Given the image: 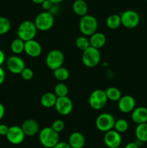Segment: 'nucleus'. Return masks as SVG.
<instances>
[{
    "label": "nucleus",
    "mask_w": 147,
    "mask_h": 148,
    "mask_svg": "<svg viewBox=\"0 0 147 148\" xmlns=\"http://www.w3.org/2000/svg\"><path fill=\"white\" fill-rule=\"evenodd\" d=\"M59 133L51 128L45 127L39 132V141L46 148H53L59 142Z\"/></svg>",
    "instance_id": "nucleus-1"
},
{
    "label": "nucleus",
    "mask_w": 147,
    "mask_h": 148,
    "mask_svg": "<svg viewBox=\"0 0 147 148\" xmlns=\"http://www.w3.org/2000/svg\"><path fill=\"white\" fill-rule=\"evenodd\" d=\"M79 27L83 36H90L97 32L98 22L94 16L86 14L81 17Z\"/></svg>",
    "instance_id": "nucleus-2"
},
{
    "label": "nucleus",
    "mask_w": 147,
    "mask_h": 148,
    "mask_svg": "<svg viewBox=\"0 0 147 148\" xmlns=\"http://www.w3.org/2000/svg\"><path fill=\"white\" fill-rule=\"evenodd\" d=\"M37 30V29L34 22L31 20H25L19 25L17 31V36L24 42L33 40L35 37Z\"/></svg>",
    "instance_id": "nucleus-3"
},
{
    "label": "nucleus",
    "mask_w": 147,
    "mask_h": 148,
    "mask_svg": "<svg viewBox=\"0 0 147 148\" xmlns=\"http://www.w3.org/2000/svg\"><path fill=\"white\" fill-rule=\"evenodd\" d=\"M82 60L84 64L87 67H95L99 64L101 60V54L99 49L89 46L86 50L83 51Z\"/></svg>",
    "instance_id": "nucleus-4"
},
{
    "label": "nucleus",
    "mask_w": 147,
    "mask_h": 148,
    "mask_svg": "<svg viewBox=\"0 0 147 148\" xmlns=\"http://www.w3.org/2000/svg\"><path fill=\"white\" fill-rule=\"evenodd\" d=\"M34 23L37 30L47 31L53 26L54 16L49 11L42 12L36 16Z\"/></svg>",
    "instance_id": "nucleus-5"
},
{
    "label": "nucleus",
    "mask_w": 147,
    "mask_h": 148,
    "mask_svg": "<svg viewBox=\"0 0 147 148\" xmlns=\"http://www.w3.org/2000/svg\"><path fill=\"white\" fill-rule=\"evenodd\" d=\"M105 90L97 89L91 92L89 97V104L94 110H100L105 106L108 103Z\"/></svg>",
    "instance_id": "nucleus-6"
},
{
    "label": "nucleus",
    "mask_w": 147,
    "mask_h": 148,
    "mask_svg": "<svg viewBox=\"0 0 147 148\" xmlns=\"http://www.w3.org/2000/svg\"><path fill=\"white\" fill-rule=\"evenodd\" d=\"M115 119V117L110 113H103L97 117L95 125L99 131L107 132L114 129Z\"/></svg>",
    "instance_id": "nucleus-7"
},
{
    "label": "nucleus",
    "mask_w": 147,
    "mask_h": 148,
    "mask_svg": "<svg viewBox=\"0 0 147 148\" xmlns=\"http://www.w3.org/2000/svg\"><path fill=\"white\" fill-rule=\"evenodd\" d=\"M121 25L128 29H133L140 23V16L137 12L133 10L124 11L120 14Z\"/></svg>",
    "instance_id": "nucleus-8"
},
{
    "label": "nucleus",
    "mask_w": 147,
    "mask_h": 148,
    "mask_svg": "<svg viewBox=\"0 0 147 148\" xmlns=\"http://www.w3.org/2000/svg\"><path fill=\"white\" fill-rule=\"evenodd\" d=\"M63 62L64 55L63 52L59 49H53L50 51L46 56V65L49 69L53 71L62 66Z\"/></svg>",
    "instance_id": "nucleus-9"
},
{
    "label": "nucleus",
    "mask_w": 147,
    "mask_h": 148,
    "mask_svg": "<svg viewBox=\"0 0 147 148\" xmlns=\"http://www.w3.org/2000/svg\"><path fill=\"white\" fill-rule=\"evenodd\" d=\"M7 140L12 145H20L24 141L25 134L23 132L21 127L19 126H12L9 127L7 134H6Z\"/></svg>",
    "instance_id": "nucleus-10"
},
{
    "label": "nucleus",
    "mask_w": 147,
    "mask_h": 148,
    "mask_svg": "<svg viewBox=\"0 0 147 148\" xmlns=\"http://www.w3.org/2000/svg\"><path fill=\"white\" fill-rule=\"evenodd\" d=\"M54 107L60 115L67 116L73 110V103L68 96L58 97Z\"/></svg>",
    "instance_id": "nucleus-11"
},
{
    "label": "nucleus",
    "mask_w": 147,
    "mask_h": 148,
    "mask_svg": "<svg viewBox=\"0 0 147 148\" xmlns=\"http://www.w3.org/2000/svg\"><path fill=\"white\" fill-rule=\"evenodd\" d=\"M104 143L108 148H118L122 143L120 133L115 130H111L105 132L104 136Z\"/></svg>",
    "instance_id": "nucleus-12"
},
{
    "label": "nucleus",
    "mask_w": 147,
    "mask_h": 148,
    "mask_svg": "<svg viewBox=\"0 0 147 148\" xmlns=\"http://www.w3.org/2000/svg\"><path fill=\"white\" fill-rule=\"evenodd\" d=\"M7 66L10 72L18 75L21 73L22 71L25 67V64L21 57L15 55L10 56L7 59Z\"/></svg>",
    "instance_id": "nucleus-13"
},
{
    "label": "nucleus",
    "mask_w": 147,
    "mask_h": 148,
    "mask_svg": "<svg viewBox=\"0 0 147 148\" xmlns=\"http://www.w3.org/2000/svg\"><path fill=\"white\" fill-rule=\"evenodd\" d=\"M118 102V108L122 113H131L135 108V101L131 95H126L121 96Z\"/></svg>",
    "instance_id": "nucleus-14"
},
{
    "label": "nucleus",
    "mask_w": 147,
    "mask_h": 148,
    "mask_svg": "<svg viewBox=\"0 0 147 148\" xmlns=\"http://www.w3.org/2000/svg\"><path fill=\"white\" fill-rule=\"evenodd\" d=\"M24 51L30 57H38L42 53V46L39 42L34 39L27 40L24 42Z\"/></svg>",
    "instance_id": "nucleus-15"
},
{
    "label": "nucleus",
    "mask_w": 147,
    "mask_h": 148,
    "mask_svg": "<svg viewBox=\"0 0 147 148\" xmlns=\"http://www.w3.org/2000/svg\"><path fill=\"white\" fill-rule=\"evenodd\" d=\"M21 128L25 136H28V137L36 135L40 132V125L38 122L33 119L25 120L22 124Z\"/></svg>",
    "instance_id": "nucleus-16"
},
{
    "label": "nucleus",
    "mask_w": 147,
    "mask_h": 148,
    "mask_svg": "<svg viewBox=\"0 0 147 148\" xmlns=\"http://www.w3.org/2000/svg\"><path fill=\"white\" fill-rule=\"evenodd\" d=\"M131 119L136 124L147 122V108L144 106L137 107L131 112Z\"/></svg>",
    "instance_id": "nucleus-17"
},
{
    "label": "nucleus",
    "mask_w": 147,
    "mask_h": 148,
    "mask_svg": "<svg viewBox=\"0 0 147 148\" xmlns=\"http://www.w3.org/2000/svg\"><path fill=\"white\" fill-rule=\"evenodd\" d=\"M68 143L71 148H83L86 144V139L82 133L74 132L69 136Z\"/></svg>",
    "instance_id": "nucleus-18"
},
{
    "label": "nucleus",
    "mask_w": 147,
    "mask_h": 148,
    "mask_svg": "<svg viewBox=\"0 0 147 148\" xmlns=\"http://www.w3.org/2000/svg\"><path fill=\"white\" fill-rule=\"evenodd\" d=\"M89 43H90V46H92L96 49H100L105 46L106 43V37L105 35L99 32H96L89 38Z\"/></svg>",
    "instance_id": "nucleus-19"
},
{
    "label": "nucleus",
    "mask_w": 147,
    "mask_h": 148,
    "mask_svg": "<svg viewBox=\"0 0 147 148\" xmlns=\"http://www.w3.org/2000/svg\"><path fill=\"white\" fill-rule=\"evenodd\" d=\"M57 98L54 92H46L40 98V103L45 108H52L55 106Z\"/></svg>",
    "instance_id": "nucleus-20"
},
{
    "label": "nucleus",
    "mask_w": 147,
    "mask_h": 148,
    "mask_svg": "<svg viewBox=\"0 0 147 148\" xmlns=\"http://www.w3.org/2000/svg\"><path fill=\"white\" fill-rule=\"evenodd\" d=\"M72 8L75 14L80 17L87 14L88 6L84 0H75L72 5Z\"/></svg>",
    "instance_id": "nucleus-21"
},
{
    "label": "nucleus",
    "mask_w": 147,
    "mask_h": 148,
    "mask_svg": "<svg viewBox=\"0 0 147 148\" xmlns=\"http://www.w3.org/2000/svg\"><path fill=\"white\" fill-rule=\"evenodd\" d=\"M135 134L136 139L142 143L147 142V122L137 124Z\"/></svg>",
    "instance_id": "nucleus-22"
},
{
    "label": "nucleus",
    "mask_w": 147,
    "mask_h": 148,
    "mask_svg": "<svg viewBox=\"0 0 147 148\" xmlns=\"http://www.w3.org/2000/svg\"><path fill=\"white\" fill-rule=\"evenodd\" d=\"M121 25L120 15L117 14H112L110 15L106 20V25L111 30L118 29Z\"/></svg>",
    "instance_id": "nucleus-23"
},
{
    "label": "nucleus",
    "mask_w": 147,
    "mask_h": 148,
    "mask_svg": "<svg viewBox=\"0 0 147 148\" xmlns=\"http://www.w3.org/2000/svg\"><path fill=\"white\" fill-rule=\"evenodd\" d=\"M11 50L14 54L18 55L22 53L24 50V41L20 38L14 39L10 45Z\"/></svg>",
    "instance_id": "nucleus-24"
},
{
    "label": "nucleus",
    "mask_w": 147,
    "mask_h": 148,
    "mask_svg": "<svg viewBox=\"0 0 147 148\" xmlns=\"http://www.w3.org/2000/svg\"><path fill=\"white\" fill-rule=\"evenodd\" d=\"M53 75L55 78L60 82H64L69 77V71L63 66L53 70Z\"/></svg>",
    "instance_id": "nucleus-25"
},
{
    "label": "nucleus",
    "mask_w": 147,
    "mask_h": 148,
    "mask_svg": "<svg viewBox=\"0 0 147 148\" xmlns=\"http://www.w3.org/2000/svg\"><path fill=\"white\" fill-rule=\"evenodd\" d=\"M108 99L112 101H118L122 96L120 90L115 87H110L105 90Z\"/></svg>",
    "instance_id": "nucleus-26"
},
{
    "label": "nucleus",
    "mask_w": 147,
    "mask_h": 148,
    "mask_svg": "<svg viewBox=\"0 0 147 148\" xmlns=\"http://www.w3.org/2000/svg\"><path fill=\"white\" fill-rule=\"evenodd\" d=\"M128 127H129V124L125 119H119L118 120H115L114 130L120 134L125 132L128 130Z\"/></svg>",
    "instance_id": "nucleus-27"
},
{
    "label": "nucleus",
    "mask_w": 147,
    "mask_h": 148,
    "mask_svg": "<svg viewBox=\"0 0 147 148\" xmlns=\"http://www.w3.org/2000/svg\"><path fill=\"white\" fill-rule=\"evenodd\" d=\"M68 92H69L68 87L63 82H61L59 83L56 84V86H55L54 93L56 94L57 97L67 96Z\"/></svg>",
    "instance_id": "nucleus-28"
},
{
    "label": "nucleus",
    "mask_w": 147,
    "mask_h": 148,
    "mask_svg": "<svg viewBox=\"0 0 147 148\" xmlns=\"http://www.w3.org/2000/svg\"><path fill=\"white\" fill-rule=\"evenodd\" d=\"M76 46L79 50L84 51L90 46L89 40L85 36H79L76 39Z\"/></svg>",
    "instance_id": "nucleus-29"
},
{
    "label": "nucleus",
    "mask_w": 147,
    "mask_h": 148,
    "mask_svg": "<svg viewBox=\"0 0 147 148\" xmlns=\"http://www.w3.org/2000/svg\"><path fill=\"white\" fill-rule=\"evenodd\" d=\"M11 28V23L7 17L0 16V36L8 33Z\"/></svg>",
    "instance_id": "nucleus-30"
},
{
    "label": "nucleus",
    "mask_w": 147,
    "mask_h": 148,
    "mask_svg": "<svg viewBox=\"0 0 147 148\" xmlns=\"http://www.w3.org/2000/svg\"><path fill=\"white\" fill-rule=\"evenodd\" d=\"M21 75L22 78L24 80L26 81H29V80H31L33 79V77H34V72L29 67H24V69L22 71V72L20 73Z\"/></svg>",
    "instance_id": "nucleus-31"
},
{
    "label": "nucleus",
    "mask_w": 147,
    "mask_h": 148,
    "mask_svg": "<svg viewBox=\"0 0 147 148\" xmlns=\"http://www.w3.org/2000/svg\"><path fill=\"white\" fill-rule=\"evenodd\" d=\"M64 127L65 124L61 119H56L52 123L51 128L58 133H60L61 132L63 131L64 130Z\"/></svg>",
    "instance_id": "nucleus-32"
},
{
    "label": "nucleus",
    "mask_w": 147,
    "mask_h": 148,
    "mask_svg": "<svg viewBox=\"0 0 147 148\" xmlns=\"http://www.w3.org/2000/svg\"><path fill=\"white\" fill-rule=\"evenodd\" d=\"M53 5V4L50 1V0H45V1L41 4L42 8H43L45 11H49Z\"/></svg>",
    "instance_id": "nucleus-33"
},
{
    "label": "nucleus",
    "mask_w": 147,
    "mask_h": 148,
    "mask_svg": "<svg viewBox=\"0 0 147 148\" xmlns=\"http://www.w3.org/2000/svg\"><path fill=\"white\" fill-rule=\"evenodd\" d=\"M9 130V127L7 125L4 124H0V135L1 136H6L7 134V132Z\"/></svg>",
    "instance_id": "nucleus-34"
},
{
    "label": "nucleus",
    "mask_w": 147,
    "mask_h": 148,
    "mask_svg": "<svg viewBox=\"0 0 147 148\" xmlns=\"http://www.w3.org/2000/svg\"><path fill=\"white\" fill-rule=\"evenodd\" d=\"M53 148H71L69 143L66 142H59Z\"/></svg>",
    "instance_id": "nucleus-35"
},
{
    "label": "nucleus",
    "mask_w": 147,
    "mask_h": 148,
    "mask_svg": "<svg viewBox=\"0 0 147 148\" xmlns=\"http://www.w3.org/2000/svg\"><path fill=\"white\" fill-rule=\"evenodd\" d=\"M5 72H4V69L1 67L0 66V85H1L3 84V82H4V79H5Z\"/></svg>",
    "instance_id": "nucleus-36"
},
{
    "label": "nucleus",
    "mask_w": 147,
    "mask_h": 148,
    "mask_svg": "<svg viewBox=\"0 0 147 148\" xmlns=\"http://www.w3.org/2000/svg\"><path fill=\"white\" fill-rule=\"evenodd\" d=\"M4 62H5V54L4 51L0 49V66H1Z\"/></svg>",
    "instance_id": "nucleus-37"
},
{
    "label": "nucleus",
    "mask_w": 147,
    "mask_h": 148,
    "mask_svg": "<svg viewBox=\"0 0 147 148\" xmlns=\"http://www.w3.org/2000/svg\"><path fill=\"white\" fill-rule=\"evenodd\" d=\"M125 148H139V146L135 143V142H132V143H129L125 145Z\"/></svg>",
    "instance_id": "nucleus-38"
},
{
    "label": "nucleus",
    "mask_w": 147,
    "mask_h": 148,
    "mask_svg": "<svg viewBox=\"0 0 147 148\" xmlns=\"http://www.w3.org/2000/svg\"><path fill=\"white\" fill-rule=\"evenodd\" d=\"M4 114H5V108H4V106H3V104H1L0 103V120L4 117Z\"/></svg>",
    "instance_id": "nucleus-39"
},
{
    "label": "nucleus",
    "mask_w": 147,
    "mask_h": 148,
    "mask_svg": "<svg viewBox=\"0 0 147 148\" xmlns=\"http://www.w3.org/2000/svg\"><path fill=\"white\" fill-rule=\"evenodd\" d=\"M31 1L36 4H41L45 0H31Z\"/></svg>",
    "instance_id": "nucleus-40"
},
{
    "label": "nucleus",
    "mask_w": 147,
    "mask_h": 148,
    "mask_svg": "<svg viewBox=\"0 0 147 148\" xmlns=\"http://www.w3.org/2000/svg\"><path fill=\"white\" fill-rule=\"evenodd\" d=\"M53 4H59L60 3H61L63 0H50Z\"/></svg>",
    "instance_id": "nucleus-41"
},
{
    "label": "nucleus",
    "mask_w": 147,
    "mask_h": 148,
    "mask_svg": "<svg viewBox=\"0 0 147 148\" xmlns=\"http://www.w3.org/2000/svg\"><path fill=\"white\" fill-rule=\"evenodd\" d=\"M118 148H119V147H118Z\"/></svg>",
    "instance_id": "nucleus-42"
},
{
    "label": "nucleus",
    "mask_w": 147,
    "mask_h": 148,
    "mask_svg": "<svg viewBox=\"0 0 147 148\" xmlns=\"http://www.w3.org/2000/svg\"><path fill=\"white\" fill-rule=\"evenodd\" d=\"M146 1H147V0H146Z\"/></svg>",
    "instance_id": "nucleus-43"
}]
</instances>
